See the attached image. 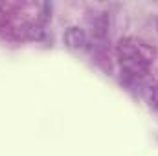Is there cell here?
Segmentation results:
<instances>
[{"mask_svg": "<svg viewBox=\"0 0 158 156\" xmlns=\"http://www.w3.org/2000/svg\"><path fill=\"white\" fill-rule=\"evenodd\" d=\"M92 28H94V35L105 37V33H107V30H109V15H107V13H99V15L92 20Z\"/></svg>", "mask_w": 158, "mask_h": 156, "instance_id": "cell-3", "label": "cell"}, {"mask_svg": "<svg viewBox=\"0 0 158 156\" xmlns=\"http://www.w3.org/2000/svg\"><path fill=\"white\" fill-rule=\"evenodd\" d=\"M149 101H151V105L158 107V84H153L149 88Z\"/></svg>", "mask_w": 158, "mask_h": 156, "instance_id": "cell-4", "label": "cell"}, {"mask_svg": "<svg viewBox=\"0 0 158 156\" xmlns=\"http://www.w3.org/2000/svg\"><path fill=\"white\" fill-rule=\"evenodd\" d=\"M118 57L119 63L125 70H129L131 74H142L147 70V61L149 57L142 51V46H138L136 42L125 39L119 40L118 44Z\"/></svg>", "mask_w": 158, "mask_h": 156, "instance_id": "cell-1", "label": "cell"}, {"mask_svg": "<svg viewBox=\"0 0 158 156\" xmlns=\"http://www.w3.org/2000/svg\"><path fill=\"white\" fill-rule=\"evenodd\" d=\"M63 42L70 50H83L88 42V37H86L85 30H81L79 26H70L63 35Z\"/></svg>", "mask_w": 158, "mask_h": 156, "instance_id": "cell-2", "label": "cell"}, {"mask_svg": "<svg viewBox=\"0 0 158 156\" xmlns=\"http://www.w3.org/2000/svg\"><path fill=\"white\" fill-rule=\"evenodd\" d=\"M156 30H158V22H156Z\"/></svg>", "mask_w": 158, "mask_h": 156, "instance_id": "cell-5", "label": "cell"}]
</instances>
